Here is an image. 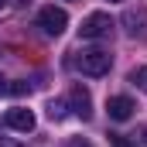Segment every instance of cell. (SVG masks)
<instances>
[{
    "mask_svg": "<svg viewBox=\"0 0 147 147\" xmlns=\"http://www.w3.org/2000/svg\"><path fill=\"white\" fill-rule=\"evenodd\" d=\"M137 147H147V127L140 130V140H137Z\"/></svg>",
    "mask_w": 147,
    "mask_h": 147,
    "instance_id": "14",
    "label": "cell"
},
{
    "mask_svg": "<svg viewBox=\"0 0 147 147\" xmlns=\"http://www.w3.org/2000/svg\"><path fill=\"white\" fill-rule=\"evenodd\" d=\"M38 28L45 31V34L58 38L65 28H69V14L62 10V7H55V3H48V7H41L38 10Z\"/></svg>",
    "mask_w": 147,
    "mask_h": 147,
    "instance_id": "3",
    "label": "cell"
},
{
    "mask_svg": "<svg viewBox=\"0 0 147 147\" xmlns=\"http://www.w3.org/2000/svg\"><path fill=\"white\" fill-rule=\"evenodd\" d=\"M110 147H137V140H130L127 134H110Z\"/></svg>",
    "mask_w": 147,
    "mask_h": 147,
    "instance_id": "10",
    "label": "cell"
},
{
    "mask_svg": "<svg viewBox=\"0 0 147 147\" xmlns=\"http://www.w3.org/2000/svg\"><path fill=\"white\" fill-rule=\"evenodd\" d=\"M65 113H69V103L65 99H51L48 103V116L51 120H65Z\"/></svg>",
    "mask_w": 147,
    "mask_h": 147,
    "instance_id": "8",
    "label": "cell"
},
{
    "mask_svg": "<svg viewBox=\"0 0 147 147\" xmlns=\"http://www.w3.org/2000/svg\"><path fill=\"white\" fill-rule=\"evenodd\" d=\"M3 92H7V82H3V79H0V96H3Z\"/></svg>",
    "mask_w": 147,
    "mask_h": 147,
    "instance_id": "15",
    "label": "cell"
},
{
    "mask_svg": "<svg viewBox=\"0 0 147 147\" xmlns=\"http://www.w3.org/2000/svg\"><path fill=\"white\" fill-rule=\"evenodd\" d=\"M69 147H92V144H89V140H82V137H72V140H69Z\"/></svg>",
    "mask_w": 147,
    "mask_h": 147,
    "instance_id": "13",
    "label": "cell"
},
{
    "mask_svg": "<svg viewBox=\"0 0 147 147\" xmlns=\"http://www.w3.org/2000/svg\"><path fill=\"white\" fill-rule=\"evenodd\" d=\"M7 92L10 96H24V92H31V86L28 82H14V86H7Z\"/></svg>",
    "mask_w": 147,
    "mask_h": 147,
    "instance_id": "11",
    "label": "cell"
},
{
    "mask_svg": "<svg viewBox=\"0 0 147 147\" xmlns=\"http://www.w3.org/2000/svg\"><path fill=\"white\" fill-rule=\"evenodd\" d=\"M79 34L86 38V41H103V38H110V34H113V17L106 14V10H96V14H89V17L82 21Z\"/></svg>",
    "mask_w": 147,
    "mask_h": 147,
    "instance_id": "1",
    "label": "cell"
},
{
    "mask_svg": "<svg viewBox=\"0 0 147 147\" xmlns=\"http://www.w3.org/2000/svg\"><path fill=\"white\" fill-rule=\"evenodd\" d=\"M123 28H127L130 38H140V41L147 38V7H144V3L123 10Z\"/></svg>",
    "mask_w": 147,
    "mask_h": 147,
    "instance_id": "4",
    "label": "cell"
},
{
    "mask_svg": "<svg viewBox=\"0 0 147 147\" xmlns=\"http://www.w3.org/2000/svg\"><path fill=\"white\" fill-rule=\"evenodd\" d=\"M3 127H10V130H21V134H31L34 130V113L31 110H7L3 113Z\"/></svg>",
    "mask_w": 147,
    "mask_h": 147,
    "instance_id": "7",
    "label": "cell"
},
{
    "mask_svg": "<svg viewBox=\"0 0 147 147\" xmlns=\"http://www.w3.org/2000/svg\"><path fill=\"white\" fill-rule=\"evenodd\" d=\"M0 147H24L21 140H10V137H0Z\"/></svg>",
    "mask_w": 147,
    "mask_h": 147,
    "instance_id": "12",
    "label": "cell"
},
{
    "mask_svg": "<svg viewBox=\"0 0 147 147\" xmlns=\"http://www.w3.org/2000/svg\"><path fill=\"white\" fill-rule=\"evenodd\" d=\"M3 7H7V0H0V10H3Z\"/></svg>",
    "mask_w": 147,
    "mask_h": 147,
    "instance_id": "16",
    "label": "cell"
},
{
    "mask_svg": "<svg viewBox=\"0 0 147 147\" xmlns=\"http://www.w3.org/2000/svg\"><path fill=\"white\" fill-rule=\"evenodd\" d=\"M134 110H137V103H134L130 96H110V99H106V113H110V120H116V123L130 120Z\"/></svg>",
    "mask_w": 147,
    "mask_h": 147,
    "instance_id": "6",
    "label": "cell"
},
{
    "mask_svg": "<svg viewBox=\"0 0 147 147\" xmlns=\"http://www.w3.org/2000/svg\"><path fill=\"white\" fill-rule=\"evenodd\" d=\"M79 69H82V75H106L113 69V55L103 48H89L79 55Z\"/></svg>",
    "mask_w": 147,
    "mask_h": 147,
    "instance_id": "2",
    "label": "cell"
},
{
    "mask_svg": "<svg viewBox=\"0 0 147 147\" xmlns=\"http://www.w3.org/2000/svg\"><path fill=\"white\" fill-rule=\"evenodd\" d=\"M69 106H72L75 116H82V120H89L92 116V96H89V89L86 86H79L75 82L72 89H69Z\"/></svg>",
    "mask_w": 147,
    "mask_h": 147,
    "instance_id": "5",
    "label": "cell"
},
{
    "mask_svg": "<svg viewBox=\"0 0 147 147\" xmlns=\"http://www.w3.org/2000/svg\"><path fill=\"white\" fill-rule=\"evenodd\" d=\"M130 82H134L137 89H144V92H147V65H140V69H134V72H130Z\"/></svg>",
    "mask_w": 147,
    "mask_h": 147,
    "instance_id": "9",
    "label": "cell"
}]
</instances>
